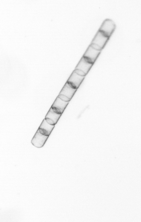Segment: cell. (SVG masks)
I'll return each instance as SVG.
<instances>
[{"label": "cell", "mask_w": 141, "mask_h": 222, "mask_svg": "<svg viewBox=\"0 0 141 222\" xmlns=\"http://www.w3.org/2000/svg\"><path fill=\"white\" fill-rule=\"evenodd\" d=\"M116 27V25L112 20L106 19L103 21L98 30L110 38Z\"/></svg>", "instance_id": "cell-1"}, {"label": "cell", "mask_w": 141, "mask_h": 222, "mask_svg": "<svg viewBox=\"0 0 141 222\" xmlns=\"http://www.w3.org/2000/svg\"><path fill=\"white\" fill-rule=\"evenodd\" d=\"M109 37L101 32L98 30L93 39L91 44L96 45L102 49L105 46Z\"/></svg>", "instance_id": "cell-2"}, {"label": "cell", "mask_w": 141, "mask_h": 222, "mask_svg": "<svg viewBox=\"0 0 141 222\" xmlns=\"http://www.w3.org/2000/svg\"><path fill=\"white\" fill-rule=\"evenodd\" d=\"M48 137V136L41 133L38 129L33 137L31 143L35 146L41 148L44 146Z\"/></svg>", "instance_id": "cell-3"}, {"label": "cell", "mask_w": 141, "mask_h": 222, "mask_svg": "<svg viewBox=\"0 0 141 222\" xmlns=\"http://www.w3.org/2000/svg\"><path fill=\"white\" fill-rule=\"evenodd\" d=\"M101 50H97L90 45L89 46L83 56L90 62L94 64L99 55Z\"/></svg>", "instance_id": "cell-4"}, {"label": "cell", "mask_w": 141, "mask_h": 222, "mask_svg": "<svg viewBox=\"0 0 141 222\" xmlns=\"http://www.w3.org/2000/svg\"><path fill=\"white\" fill-rule=\"evenodd\" d=\"M69 102L64 101L58 96L57 97L51 107L56 112L62 114Z\"/></svg>", "instance_id": "cell-5"}, {"label": "cell", "mask_w": 141, "mask_h": 222, "mask_svg": "<svg viewBox=\"0 0 141 222\" xmlns=\"http://www.w3.org/2000/svg\"><path fill=\"white\" fill-rule=\"evenodd\" d=\"M85 76L79 75L74 71L68 79L67 82L74 88L78 89L84 80Z\"/></svg>", "instance_id": "cell-6"}, {"label": "cell", "mask_w": 141, "mask_h": 222, "mask_svg": "<svg viewBox=\"0 0 141 222\" xmlns=\"http://www.w3.org/2000/svg\"><path fill=\"white\" fill-rule=\"evenodd\" d=\"M93 64L90 62L82 56L76 66L75 69L80 70L83 71L86 75Z\"/></svg>", "instance_id": "cell-7"}, {"label": "cell", "mask_w": 141, "mask_h": 222, "mask_svg": "<svg viewBox=\"0 0 141 222\" xmlns=\"http://www.w3.org/2000/svg\"><path fill=\"white\" fill-rule=\"evenodd\" d=\"M77 89L67 82L59 95H62L66 96L71 99Z\"/></svg>", "instance_id": "cell-8"}, {"label": "cell", "mask_w": 141, "mask_h": 222, "mask_svg": "<svg viewBox=\"0 0 141 222\" xmlns=\"http://www.w3.org/2000/svg\"><path fill=\"white\" fill-rule=\"evenodd\" d=\"M54 127L55 125L49 124L44 119L39 127L38 130L42 134L49 136Z\"/></svg>", "instance_id": "cell-9"}, {"label": "cell", "mask_w": 141, "mask_h": 222, "mask_svg": "<svg viewBox=\"0 0 141 222\" xmlns=\"http://www.w3.org/2000/svg\"><path fill=\"white\" fill-rule=\"evenodd\" d=\"M62 114H59L54 111L51 107L46 114L45 119H48L52 120L55 125L61 116Z\"/></svg>", "instance_id": "cell-10"}, {"label": "cell", "mask_w": 141, "mask_h": 222, "mask_svg": "<svg viewBox=\"0 0 141 222\" xmlns=\"http://www.w3.org/2000/svg\"><path fill=\"white\" fill-rule=\"evenodd\" d=\"M58 96L62 100L65 101L69 102L71 100L66 96L63 95H59Z\"/></svg>", "instance_id": "cell-11"}, {"label": "cell", "mask_w": 141, "mask_h": 222, "mask_svg": "<svg viewBox=\"0 0 141 222\" xmlns=\"http://www.w3.org/2000/svg\"><path fill=\"white\" fill-rule=\"evenodd\" d=\"M74 71L76 73L81 76H85L86 75V74L84 72L79 69H75Z\"/></svg>", "instance_id": "cell-12"}]
</instances>
